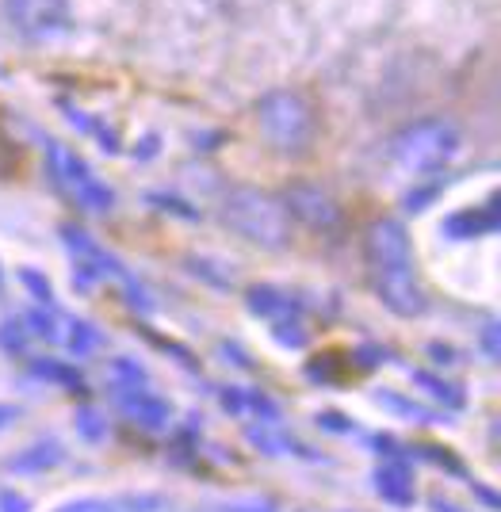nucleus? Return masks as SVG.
Returning <instances> with one entry per match:
<instances>
[{
    "mask_svg": "<svg viewBox=\"0 0 501 512\" xmlns=\"http://www.w3.org/2000/svg\"><path fill=\"white\" fill-rule=\"evenodd\" d=\"M371 291L391 310L394 318H421L425 314V291L410 253V234L398 218H375L364 234Z\"/></svg>",
    "mask_w": 501,
    "mask_h": 512,
    "instance_id": "obj_1",
    "label": "nucleus"
},
{
    "mask_svg": "<svg viewBox=\"0 0 501 512\" xmlns=\"http://www.w3.org/2000/svg\"><path fill=\"white\" fill-rule=\"evenodd\" d=\"M222 222L264 249H284L291 237V218L280 195L261 192V188H230L222 199Z\"/></svg>",
    "mask_w": 501,
    "mask_h": 512,
    "instance_id": "obj_2",
    "label": "nucleus"
},
{
    "mask_svg": "<svg viewBox=\"0 0 501 512\" xmlns=\"http://www.w3.org/2000/svg\"><path fill=\"white\" fill-rule=\"evenodd\" d=\"M459 127L444 115H433V119H421V123H410L402 127L391 138V157L398 169L414 172H436L444 169L459 150Z\"/></svg>",
    "mask_w": 501,
    "mask_h": 512,
    "instance_id": "obj_3",
    "label": "nucleus"
},
{
    "mask_svg": "<svg viewBox=\"0 0 501 512\" xmlns=\"http://www.w3.org/2000/svg\"><path fill=\"white\" fill-rule=\"evenodd\" d=\"M257 123H261L264 138L280 153H303L310 146V138H314V107H310L303 92L276 88V92L261 96Z\"/></svg>",
    "mask_w": 501,
    "mask_h": 512,
    "instance_id": "obj_4",
    "label": "nucleus"
},
{
    "mask_svg": "<svg viewBox=\"0 0 501 512\" xmlns=\"http://www.w3.org/2000/svg\"><path fill=\"white\" fill-rule=\"evenodd\" d=\"M46 165H50V176L62 192L88 214H111L115 207V192H111L108 180H100L96 172L88 169V161L81 153H73L62 142H50L46 150Z\"/></svg>",
    "mask_w": 501,
    "mask_h": 512,
    "instance_id": "obj_5",
    "label": "nucleus"
},
{
    "mask_svg": "<svg viewBox=\"0 0 501 512\" xmlns=\"http://www.w3.org/2000/svg\"><path fill=\"white\" fill-rule=\"evenodd\" d=\"M62 241H66V249L73 253V260L77 264H85L88 272L96 279H115L119 287H123V295H127V302H131L134 310H142V314H150L153 310V299L150 291L138 283V279L131 276V268L119 260V256H111L100 241H92V237L81 230V226H62Z\"/></svg>",
    "mask_w": 501,
    "mask_h": 512,
    "instance_id": "obj_6",
    "label": "nucleus"
},
{
    "mask_svg": "<svg viewBox=\"0 0 501 512\" xmlns=\"http://www.w3.org/2000/svg\"><path fill=\"white\" fill-rule=\"evenodd\" d=\"M4 16L23 39H58L73 27L69 0H4Z\"/></svg>",
    "mask_w": 501,
    "mask_h": 512,
    "instance_id": "obj_7",
    "label": "nucleus"
},
{
    "mask_svg": "<svg viewBox=\"0 0 501 512\" xmlns=\"http://www.w3.org/2000/svg\"><path fill=\"white\" fill-rule=\"evenodd\" d=\"M280 203H284L287 218H299L303 226L318 230V234H329V230H337V226L345 222L341 203H337V199H333L322 184H310V180L291 184Z\"/></svg>",
    "mask_w": 501,
    "mask_h": 512,
    "instance_id": "obj_8",
    "label": "nucleus"
},
{
    "mask_svg": "<svg viewBox=\"0 0 501 512\" xmlns=\"http://www.w3.org/2000/svg\"><path fill=\"white\" fill-rule=\"evenodd\" d=\"M111 402L127 421L142 425L146 432H165L173 425V406L161 394H153L150 386H111Z\"/></svg>",
    "mask_w": 501,
    "mask_h": 512,
    "instance_id": "obj_9",
    "label": "nucleus"
},
{
    "mask_svg": "<svg viewBox=\"0 0 501 512\" xmlns=\"http://www.w3.org/2000/svg\"><path fill=\"white\" fill-rule=\"evenodd\" d=\"M375 482V493L394 505V509H410L414 505V470H410V459H379V467L371 474Z\"/></svg>",
    "mask_w": 501,
    "mask_h": 512,
    "instance_id": "obj_10",
    "label": "nucleus"
},
{
    "mask_svg": "<svg viewBox=\"0 0 501 512\" xmlns=\"http://www.w3.org/2000/svg\"><path fill=\"white\" fill-rule=\"evenodd\" d=\"M62 463H66V444L58 436H39L23 451H16L12 459H4V470L8 474H46Z\"/></svg>",
    "mask_w": 501,
    "mask_h": 512,
    "instance_id": "obj_11",
    "label": "nucleus"
},
{
    "mask_svg": "<svg viewBox=\"0 0 501 512\" xmlns=\"http://www.w3.org/2000/svg\"><path fill=\"white\" fill-rule=\"evenodd\" d=\"M245 440L253 444V448L268 455V459H284V455H299V459H318V451L306 448L303 440H295L284 425H268V421H253V425H245Z\"/></svg>",
    "mask_w": 501,
    "mask_h": 512,
    "instance_id": "obj_12",
    "label": "nucleus"
},
{
    "mask_svg": "<svg viewBox=\"0 0 501 512\" xmlns=\"http://www.w3.org/2000/svg\"><path fill=\"white\" fill-rule=\"evenodd\" d=\"M498 230V199L490 195L486 207H467V211H456L444 218L440 234L452 237V241H479L482 234H494Z\"/></svg>",
    "mask_w": 501,
    "mask_h": 512,
    "instance_id": "obj_13",
    "label": "nucleus"
},
{
    "mask_svg": "<svg viewBox=\"0 0 501 512\" xmlns=\"http://www.w3.org/2000/svg\"><path fill=\"white\" fill-rule=\"evenodd\" d=\"M165 497L157 493H115V497H77L54 512H157Z\"/></svg>",
    "mask_w": 501,
    "mask_h": 512,
    "instance_id": "obj_14",
    "label": "nucleus"
},
{
    "mask_svg": "<svg viewBox=\"0 0 501 512\" xmlns=\"http://www.w3.org/2000/svg\"><path fill=\"white\" fill-rule=\"evenodd\" d=\"M249 314H257V318H264L268 325L280 318H295L299 314V306L291 302V295L287 291H280V287H272V283H257V287H249Z\"/></svg>",
    "mask_w": 501,
    "mask_h": 512,
    "instance_id": "obj_15",
    "label": "nucleus"
},
{
    "mask_svg": "<svg viewBox=\"0 0 501 512\" xmlns=\"http://www.w3.org/2000/svg\"><path fill=\"white\" fill-rule=\"evenodd\" d=\"M375 402H379V409L394 413V417L421 421V425H440V413L425 409L421 402H410V398H406V394H398V390H375Z\"/></svg>",
    "mask_w": 501,
    "mask_h": 512,
    "instance_id": "obj_16",
    "label": "nucleus"
},
{
    "mask_svg": "<svg viewBox=\"0 0 501 512\" xmlns=\"http://www.w3.org/2000/svg\"><path fill=\"white\" fill-rule=\"evenodd\" d=\"M62 341H66V348L77 356V360H85V356H92V352L104 344V333H100L88 318H69Z\"/></svg>",
    "mask_w": 501,
    "mask_h": 512,
    "instance_id": "obj_17",
    "label": "nucleus"
},
{
    "mask_svg": "<svg viewBox=\"0 0 501 512\" xmlns=\"http://www.w3.org/2000/svg\"><path fill=\"white\" fill-rule=\"evenodd\" d=\"M410 379H414L433 402H440V406L448 409H463L467 406V398H463V386L448 383V379H440V375H433V371H410Z\"/></svg>",
    "mask_w": 501,
    "mask_h": 512,
    "instance_id": "obj_18",
    "label": "nucleus"
},
{
    "mask_svg": "<svg viewBox=\"0 0 501 512\" xmlns=\"http://www.w3.org/2000/svg\"><path fill=\"white\" fill-rule=\"evenodd\" d=\"M23 325H27L31 337L50 341V344H58L62 333H66V321L58 318V306H35V310H27V314H23Z\"/></svg>",
    "mask_w": 501,
    "mask_h": 512,
    "instance_id": "obj_19",
    "label": "nucleus"
},
{
    "mask_svg": "<svg viewBox=\"0 0 501 512\" xmlns=\"http://www.w3.org/2000/svg\"><path fill=\"white\" fill-rule=\"evenodd\" d=\"M31 375H35V379H43V383L66 386V390H85V375L77 371V363L35 360V363H31Z\"/></svg>",
    "mask_w": 501,
    "mask_h": 512,
    "instance_id": "obj_20",
    "label": "nucleus"
},
{
    "mask_svg": "<svg viewBox=\"0 0 501 512\" xmlns=\"http://www.w3.org/2000/svg\"><path fill=\"white\" fill-rule=\"evenodd\" d=\"M406 455H414L421 463H433V467L448 470V474H456V478H467V467L456 459V451L436 448V444H414V448H406Z\"/></svg>",
    "mask_w": 501,
    "mask_h": 512,
    "instance_id": "obj_21",
    "label": "nucleus"
},
{
    "mask_svg": "<svg viewBox=\"0 0 501 512\" xmlns=\"http://www.w3.org/2000/svg\"><path fill=\"white\" fill-rule=\"evenodd\" d=\"M108 383L111 386H150V371L138 360H131V356H119V360H111V367H108Z\"/></svg>",
    "mask_w": 501,
    "mask_h": 512,
    "instance_id": "obj_22",
    "label": "nucleus"
},
{
    "mask_svg": "<svg viewBox=\"0 0 501 512\" xmlns=\"http://www.w3.org/2000/svg\"><path fill=\"white\" fill-rule=\"evenodd\" d=\"M73 425H77V436L88 440V444H100V440L108 436V417L92 406L77 409V413H73Z\"/></svg>",
    "mask_w": 501,
    "mask_h": 512,
    "instance_id": "obj_23",
    "label": "nucleus"
},
{
    "mask_svg": "<svg viewBox=\"0 0 501 512\" xmlns=\"http://www.w3.org/2000/svg\"><path fill=\"white\" fill-rule=\"evenodd\" d=\"M27 344H31V333H27L23 318L0 321V348H4L8 356H23V352H27Z\"/></svg>",
    "mask_w": 501,
    "mask_h": 512,
    "instance_id": "obj_24",
    "label": "nucleus"
},
{
    "mask_svg": "<svg viewBox=\"0 0 501 512\" xmlns=\"http://www.w3.org/2000/svg\"><path fill=\"white\" fill-rule=\"evenodd\" d=\"M272 337H276V344H284V348H306V341H310V333H306V325L299 314H295V318L272 321Z\"/></svg>",
    "mask_w": 501,
    "mask_h": 512,
    "instance_id": "obj_25",
    "label": "nucleus"
},
{
    "mask_svg": "<svg viewBox=\"0 0 501 512\" xmlns=\"http://www.w3.org/2000/svg\"><path fill=\"white\" fill-rule=\"evenodd\" d=\"M20 283L35 295V302L39 306H58V299H54V287H50V279H43L35 268H20Z\"/></svg>",
    "mask_w": 501,
    "mask_h": 512,
    "instance_id": "obj_26",
    "label": "nucleus"
},
{
    "mask_svg": "<svg viewBox=\"0 0 501 512\" xmlns=\"http://www.w3.org/2000/svg\"><path fill=\"white\" fill-rule=\"evenodd\" d=\"M207 512H280V505L268 497H238V501H218Z\"/></svg>",
    "mask_w": 501,
    "mask_h": 512,
    "instance_id": "obj_27",
    "label": "nucleus"
},
{
    "mask_svg": "<svg viewBox=\"0 0 501 512\" xmlns=\"http://www.w3.org/2000/svg\"><path fill=\"white\" fill-rule=\"evenodd\" d=\"M314 425L322 428V432H333V436H352V432H356V421L345 417V413H337V409H322V413L314 417Z\"/></svg>",
    "mask_w": 501,
    "mask_h": 512,
    "instance_id": "obj_28",
    "label": "nucleus"
},
{
    "mask_svg": "<svg viewBox=\"0 0 501 512\" xmlns=\"http://www.w3.org/2000/svg\"><path fill=\"white\" fill-rule=\"evenodd\" d=\"M218 406L230 417H245V386H222L218 390Z\"/></svg>",
    "mask_w": 501,
    "mask_h": 512,
    "instance_id": "obj_29",
    "label": "nucleus"
},
{
    "mask_svg": "<svg viewBox=\"0 0 501 512\" xmlns=\"http://www.w3.org/2000/svg\"><path fill=\"white\" fill-rule=\"evenodd\" d=\"M440 192H444V180H433V184H425V188H417V192L406 195V207L417 214L421 207H425V203H429V199H436Z\"/></svg>",
    "mask_w": 501,
    "mask_h": 512,
    "instance_id": "obj_30",
    "label": "nucleus"
},
{
    "mask_svg": "<svg viewBox=\"0 0 501 512\" xmlns=\"http://www.w3.org/2000/svg\"><path fill=\"white\" fill-rule=\"evenodd\" d=\"M479 344H482V352H486V360L498 363V321H494V318H490L486 325H482Z\"/></svg>",
    "mask_w": 501,
    "mask_h": 512,
    "instance_id": "obj_31",
    "label": "nucleus"
},
{
    "mask_svg": "<svg viewBox=\"0 0 501 512\" xmlns=\"http://www.w3.org/2000/svg\"><path fill=\"white\" fill-rule=\"evenodd\" d=\"M0 512H31V497L20 490H0Z\"/></svg>",
    "mask_w": 501,
    "mask_h": 512,
    "instance_id": "obj_32",
    "label": "nucleus"
},
{
    "mask_svg": "<svg viewBox=\"0 0 501 512\" xmlns=\"http://www.w3.org/2000/svg\"><path fill=\"white\" fill-rule=\"evenodd\" d=\"M383 356H387V352H383V348H375V344H360V348H356V360H360V367H364V371L379 367V363H383Z\"/></svg>",
    "mask_w": 501,
    "mask_h": 512,
    "instance_id": "obj_33",
    "label": "nucleus"
},
{
    "mask_svg": "<svg viewBox=\"0 0 501 512\" xmlns=\"http://www.w3.org/2000/svg\"><path fill=\"white\" fill-rule=\"evenodd\" d=\"M429 356L436 360V367H452L456 363V352L448 344H429Z\"/></svg>",
    "mask_w": 501,
    "mask_h": 512,
    "instance_id": "obj_34",
    "label": "nucleus"
},
{
    "mask_svg": "<svg viewBox=\"0 0 501 512\" xmlns=\"http://www.w3.org/2000/svg\"><path fill=\"white\" fill-rule=\"evenodd\" d=\"M471 493H475V497H479V501H482V505H486V509H490V512L498 509V493H494V490H486L482 482H471Z\"/></svg>",
    "mask_w": 501,
    "mask_h": 512,
    "instance_id": "obj_35",
    "label": "nucleus"
},
{
    "mask_svg": "<svg viewBox=\"0 0 501 512\" xmlns=\"http://www.w3.org/2000/svg\"><path fill=\"white\" fill-rule=\"evenodd\" d=\"M20 421V406H8V402H0V432L4 428H12Z\"/></svg>",
    "mask_w": 501,
    "mask_h": 512,
    "instance_id": "obj_36",
    "label": "nucleus"
},
{
    "mask_svg": "<svg viewBox=\"0 0 501 512\" xmlns=\"http://www.w3.org/2000/svg\"><path fill=\"white\" fill-rule=\"evenodd\" d=\"M429 509H433V512H463L452 497H440V493H433V497H429Z\"/></svg>",
    "mask_w": 501,
    "mask_h": 512,
    "instance_id": "obj_37",
    "label": "nucleus"
},
{
    "mask_svg": "<svg viewBox=\"0 0 501 512\" xmlns=\"http://www.w3.org/2000/svg\"><path fill=\"white\" fill-rule=\"evenodd\" d=\"M0 287H4V272H0Z\"/></svg>",
    "mask_w": 501,
    "mask_h": 512,
    "instance_id": "obj_38",
    "label": "nucleus"
}]
</instances>
